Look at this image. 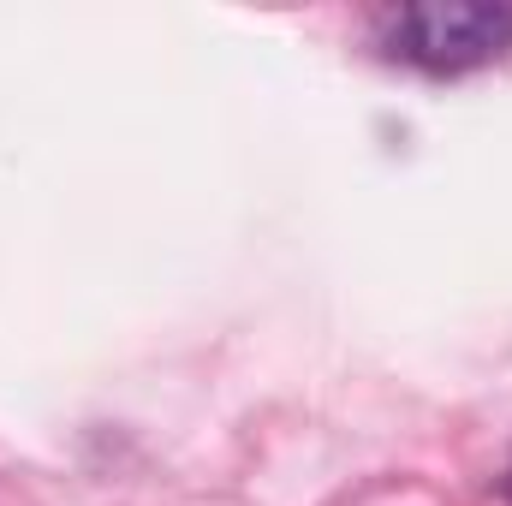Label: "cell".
I'll return each mask as SVG.
<instances>
[{
  "label": "cell",
  "mask_w": 512,
  "mask_h": 506,
  "mask_svg": "<svg viewBox=\"0 0 512 506\" xmlns=\"http://www.w3.org/2000/svg\"><path fill=\"white\" fill-rule=\"evenodd\" d=\"M382 48L429 78L483 72L512 54V0H423L382 12Z\"/></svg>",
  "instance_id": "obj_1"
},
{
  "label": "cell",
  "mask_w": 512,
  "mask_h": 506,
  "mask_svg": "<svg viewBox=\"0 0 512 506\" xmlns=\"http://www.w3.org/2000/svg\"><path fill=\"white\" fill-rule=\"evenodd\" d=\"M507 501H512V471H507Z\"/></svg>",
  "instance_id": "obj_2"
}]
</instances>
